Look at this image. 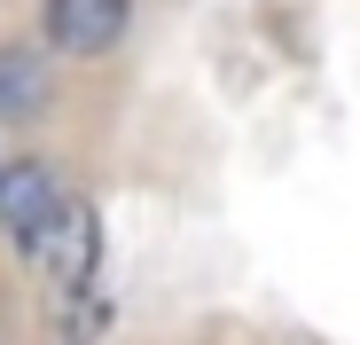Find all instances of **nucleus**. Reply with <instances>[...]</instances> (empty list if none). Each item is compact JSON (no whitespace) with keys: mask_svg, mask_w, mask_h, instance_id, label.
Listing matches in <instances>:
<instances>
[{"mask_svg":"<svg viewBox=\"0 0 360 345\" xmlns=\"http://www.w3.org/2000/svg\"><path fill=\"white\" fill-rule=\"evenodd\" d=\"M16 251H24L47 282H63V291H71V282H86V275H94L102 220H94V204H86V196H63V204L47 212V227H39V236H24Z\"/></svg>","mask_w":360,"mask_h":345,"instance_id":"nucleus-1","label":"nucleus"},{"mask_svg":"<svg viewBox=\"0 0 360 345\" xmlns=\"http://www.w3.org/2000/svg\"><path fill=\"white\" fill-rule=\"evenodd\" d=\"M134 24V0H39V32L55 55H110Z\"/></svg>","mask_w":360,"mask_h":345,"instance_id":"nucleus-2","label":"nucleus"},{"mask_svg":"<svg viewBox=\"0 0 360 345\" xmlns=\"http://www.w3.org/2000/svg\"><path fill=\"white\" fill-rule=\"evenodd\" d=\"M63 196H71V189H63V172H55V165L16 157L8 172H0V227L24 244V236H39V227H47V212L63 204Z\"/></svg>","mask_w":360,"mask_h":345,"instance_id":"nucleus-3","label":"nucleus"},{"mask_svg":"<svg viewBox=\"0 0 360 345\" xmlns=\"http://www.w3.org/2000/svg\"><path fill=\"white\" fill-rule=\"evenodd\" d=\"M47 102V79L32 55H0V110H39Z\"/></svg>","mask_w":360,"mask_h":345,"instance_id":"nucleus-4","label":"nucleus"}]
</instances>
